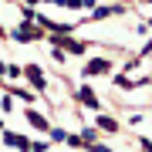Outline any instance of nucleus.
Returning a JSON list of instances; mask_svg holds the SVG:
<instances>
[{"mask_svg": "<svg viewBox=\"0 0 152 152\" xmlns=\"http://www.w3.org/2000/svg\"><path fill=\"white\" fill-rule=\"evenodd\" d=\"M98 125H102L105 132H115V129H118V125H115V122L108 118V115H102V118H98Z\"/></svg>", "mask_w": 152, "mask_h": 152, "instance_id": "9", "label": "nucleus"}, {"mask_svg": "<svg viewBox=\"0 0 152 152\" xmlns=\"http://www.w3.org/2000/svg\"><path fill=\"white\" fill-rule=\"evenodd\" d=\"M27 78L34 81V88H44V75H41L37 64H27Z\"/></svg>", "mask_w": 152, "mask_h": 152, "instance_id": "4", "label": "nucleus"}, {"mask_svg": "<svg viewBox=\"0 0 152 152\" xmlns=\"http://www.w3.org/2000/svg\"><path fill=\"white\" fill-rule=\"evenodd\" d=\"M108 61L105 58H95V61H88V68H85V75H108Z\"/></svg>", "mask_w": 152, "mask_h": 152, "instance_id": "2", "label": "nucleus"}, {"mask_svg": "<svg viewBox=\"0 0 152 152\" xmlns=\"http://www.w3.org/2000/svg\"><path fill=\"white\" fill-rule=\"evenodd\" d=\"M78 102H81V105H88V108H98V98H95V91H91L88 85H81V88H78Z\"/></svg>", "mask_w": 152, "mask_h": 152, "instance_id": "3", "label": "nucleus"}, {"mask_svg": "<svg viewBox=\"0 0 152 152\" xmlns=\"http://www.w3.org/2000/svg\"><path fill=\"white\" fill-rule=\"evenodd\" d=\"M4 71H7V75H10V78H20V68H17V64H7Z\"/></svg>", "mask_w": 152, "mask_h": 152, "instance_id": "11", "label": "nucleus"}, {"mask_svg": "<svg viewBox=\"0 0 152 152\" xmlns=\"http://www.w3.org/2000/svg\"><path fill=\"white\" fill-rule=\"evenodd\" d=\"M64 48L71 51V54H81V51H85V44H81V41H64Z\"/></svg>", "mask_w": 152, "mask_h": 152, "instance_id": "8", "label": "nucleus"}, {"mask_svg": "<svg viewBox=\"0 0 152 152\" xmlns=\"http://www.w3.org/2000/svg\"><path fill=\"white\" fill-rule=\"evenodd\" d=\"M14 95H17V98H20V102H34V95H31V91H20V88H17V91H14Z\"/></svg>", "mask_w": 152, "mask_h": 152, "instance_id": "10", "label": "nucleus"}, {"mask_svg": "<svg viewBox=\"0 0 152 152\" xmlns=\"http://www.w3.org/2000/svg\"><path fill=\"white\" fill-rule=\"evenodd\" d=\"M27 118H31V125H34V129L48 132V118H44V115H37V112H27Z\"/></svg>", "mask_w": 152, "mask_h": 152, "instance_id": "5", "label": "nucleus"}, {"mask_svg": "<svg viewBox=\"0 0 152 152\" xmlns=\"http://www.w3.org/2000/svg\"><path fill=\"white\" fill-rule=\"evenodd\" d=\"M37 37V31H31V27H17L14 31V41H34Z\"/></svg>", "mask_w": 152, "mask_h": 152, "instance_id": "6", "label": "nucleus"}, {"mask_svg": "<svg viewBox=\"0 0 152 152\" xmlns=\"http://www.w3.org/2000/svg\"><path fill=\"white\" fill-rule=\"evenodd\" d=\"M88 149H91V152H112L108 145H98V142H91V145H88Z\"/></svg>", "mask_w": 152, "mask_h": 152, "instance_id": "12", "label": "nucleus"}, {"mask_svg": "<svg viewBox=\"0 0 152 152\" xmlns=\"http://www.w3.org/2000/svg\"><path fill=\"white\" fill-rule=\"evenodd\" d=\"M0 129H4V122H0Z\"/></svg>", "mask_w": 152, "mask_h": 152, "instance_id": "14", "label": "nucleus"}, {"mask_svg": "<svg viewBox=\"0 0 152 152\" xmlns=\"http://www.w3.org/2000/svg\"><path fill=\"white\" fill-rule=\"evenodd\" d=\"M4 142H7L10 149H20V152H27V149H31V142L24 139V135H17V132H7V135H4Z\"/></svg>", "mask_w": 152, "mask_h": 152, "instance_id": "1", "label": "nucleus"}, {"mask_svg": "<svg viewBox=\"0 0 152 152\" xmlns=\"http://www.w3.org/2000/svg\"><path fill=\"white\" fill-rule=\"evenodd\" d=\"M139 145H142V149H145V152H152V142H149V139H142V142H139Z\"/></svg>", "mask_w": 152, "mask_h": 152, "instance_id": "13", "label": "nucleus"}, {"mask_svg": "<svg viewBox=\"0 0 152 152\" xmlns=\"http://www.w3.org/2000/svg\"><path fill=\"white\" fill-rule=\"evenodd\" d=\"M112 14H118V7H98L91 14V20H102V17H112Z\"/></svg>", "mask_w": 152, "mask_h": 152, "instance_id": "7", "label": "nucleus"}]
</instances>
